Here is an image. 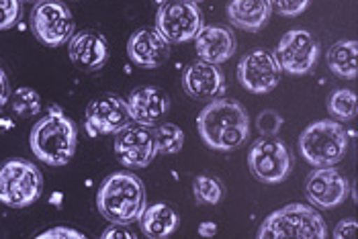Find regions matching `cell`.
<instances>
[{
    "instance_id": "obj_25",
    "label": "cell",
    "mask_w": 358,
    "mask_h": 239,
    "mask_svg": "<svg viewBox=\"0 0 358 239\" xmlns=\"http://www.w3.org/2000/svg\"><path fill=\"white\" fill-rule=\"evenodd\" d=\"M328 113L334 121H352L357 117V94L348 88L334 90L328 99Z\"/></svg>"
},
{
    "instance_id": "obj_31",
    "label": "cell",
    "mask_w": 358,
    "mask_h": 239,
    "mask_svg": "<svg viewBox=\"0 0 358 239\" xmlns=\"http://www.w3.org/2000/svg\"><path fill=\"white\" fill-rule=\"evenodd\" d=\"M39 239H84V236L70 227H54V229L39 233Z\"/></svg>"
},
{
    "instance_id": "obj_19",
    "label": "cell",
    "mask_w": 358,
    "mask_h": 239,
    "mask_svg": "<svg viewBox=\"0 0 358 239\" xmlns=\"http://www.w3.org/2000/svg\"><path fill=\"white\" fill-rule=\"evenodd\" d=\"M127 55L139 68L154 70L168 61L170 43L152 29H138L127 41Z\"/></svg>"
},
{
    "instance_id": "obj_6",
    "label": "cell",
    "mask_w": 358,
    "mask_h": 239,
    "mask_svg": "<svg viewBox=\"0 0 358 239\" xmlns=\"http://www.w3.org/2000/svg\"><path fill=\"white\" fill-rule=\"evenodd\" d=\"M43 192L41 170L29 159H6L0 164V203L10 209L31 207Z\"/></svg>"
},
{
    "instance_id": "obj_23",
    "label": "cell",
    "mask_w": 358,
    "mask_h": 239,
    "mask_svg": "<svg viewBox=\"0 0 358 239\" xmlns=\"http://www.w3.org/2000/svg\"><path fill=\"white\" fill-rule=\"evenodd\" d=\"M154 141H156V152L162 156H172L178 154L185 145V131L174 125V123H160L152 127Z\"/></svg>"
},
{
    "instance_id": "obj_2",
    "label": "cell",
    "mask_w": 358,
    "mask_h": 239,
    "mask_svg": "<svg viewBox=\"0 0 358 239\" xmlns=\"http://www.w3.org/2000/svg\"><path fill=\"white\" fill-rule=\"evenodd\" d=\"M29 145L39 161L48 166H66L76 154L78 127L59 106H50V110L33 125Z\"/></svg>"
},
{
    "instance_id": "obj_24",
    "label": "cell",
    "mask_w": 358,
    "mask_h": 239,
    "mask_svg": "<svg viewBox=\"0 0 358 239\" xmlns=\"http://www.w3.org/2000/svg\"><path fill=\"white\" fill-rule=\"evenodd\" d=\"M8 103H10L13 113L21 119H31L41 113V96L37 90H33L29 86H21L15 92H10Z\"/></svg>"
},
{
    "instance_id": "obj_32",
    "label": "cell",
    "mask_w": 358,
    "mask_h": 239,
    "mask_svg": "<svg viewBox=\"0 0 358 239\" xmlns=\"http://www.w3.org/2000/svg\"><path fill=\"white\" fill-rule=\"evenodd\" d=\"M127 225H117V223H110V227L103 233V239H115V238H123V239H136V233L127 231L125 229Z\"/></svg>"
},
{
    "instance_id": "obj_27",
    "label": "cell",
    "mask_w": 358,
    "mask_h": 239,
    "mask_svg": "<svg viewBox=\"0 0 358 239\" xmlns=\"http://www.w3.org/2000/svg\"><path fill=\"white\" fill-rule=\"evenodd\" d=\"M282 123H285V119H282L276 110L266 108V110H262V113L258 115V119H256V129L260 131L262 137H275L276 133L280 131Z\"/></svg>"
},
{
    "instance_id": "obj_26",
    "label": "cell",
    "mask_w": 358,
    "mask_h": 239,
    "mask_svg": "<svg viewBox=\"0 0 358 239\" xmlns=\"http://www.w3.org/2000/svg\"><path fill=\"white\" fill-rule=\"evenodd\" d=\"M193 194L196 205H217L223 196V186L213 176H196L193 180Z\"/></svg>"
},
{
    "instance_id": "obj_21",
    "label": "cell",
    "mask_w": 358,
    "mask_h": 239,
    "mask_svg": "<svg viewBox=\"0 0 358 239\" xmlns=\"http://www.w3.org/2000/svg\"><path fill=\"white\" fill-rule=\"evenodd\" d=\"M138 221L141 233L150 239L170 238L180 225V219H178L176 211L170 209L164 203H156L152 207H145L139 215Z\"/></svg>"
},
{
    "instance_id": "obj_33",
    "label": "cell",
    "mask_w": 358,
    "mask_h": 239,
    "mask_svg": "<svg viewBox=\"0 0 358 239\" xmlns=\"http://www.w3.org/2000/svg\"><path fill=\"white\" fill-rule=\"evenodd\" d=\"M10 99V86H8V76L4 72V68L0 66V108L8 105Z\"/></svg>"
},
{
    "instance_id": "obj_10",
    "label": "cell",
    "mask_w": 358,
    "mask_h": 239,
    "mask_svg": "<svg viewBox=\"0 0 358 239\" xmlns=\"http://www.w3.org/2000/svg\"><path fill=\"white\" fill-rule=\"evenodd\" d=\"M275 57L282 72L293 74V76H303V74H309L317 64L320 43L309 31L293 29L280 37Z\"/></svg>"
},
{
    "instance_id": "obj_16",
    "label": "cell",
    "mask_w": 358,
    "mask_h": 239,
    "mask_svg": "<svg viewBox=\"0 0 358 239\" xmlns=\"http://www.w3.org/2000/svg\"><path fill=\"white\" fill-rule=\"evenodd\" d=\"M68 55L78 70L99 72L109 59V43L99 31H80L68 41Z\"/></svg>"
},
{
    "instance_id": "obj_35",
    "label": "cell",
    "mask_w": 358,
    "mask_h": 239,
    "mask_svg": "<svg viewBox=\"0 0 358 239\" xmlns=\"http://www.w3.org/2000/svg\"><path fill=\"white\" fill-rule=\"evenodd\" d=\"M52 203H54V205H59V203H62V194H59V192H55L54 196H52Z\"/></svg>"
},
{
    "instance_id": "obj_37",
    "label": "cell",
    "mask_w": 358,
    "mask_h": 239,
    "mask_svg": "<svg viewBox=\"0 0 358 239\" xmlns=\"http://www.w3.org/2000/svg\"><path fill=\"white\" fill-rule=\"evenodd\" d=\"M23 2H39V0H23Z\"/></svg>"
},
{
    "instance_id": "obj_3",
    "label": "cell",
    "mask_w": 358,
    "mask_h": 239,
    "mask_svg": "<svg viewBox=\"0 0 358 239\" xmlns=\"http://www.w3.org/2000/svg\"><path fill=\"white\" fill-rule=\"evenodd\" d=\"M96 209L117 225H131L145 209V186L134 172H115L96 192Z\"/></svg>"
},
{
    "instance_id": "obj_14",
    "label": "cell",
    "mask_w": 358,
    "mask_h": 239,
    "mask_svg": "<svg viewBox=\"0 0 358 239\" xmlns=\"http://www.w3.org/2000/svg\"><path fill=\"white\" fill-rule=\"evenodd\" d=\"M350 194V182L342 172L331 168H317L305 182V196L317 209H336Z\"/></svg>"
},
{
    "instance_id": "obj_29",
    "label": "cell",
    "mask_w": 358,
    "mask_h": 239,
    "mask_svg": "<svg viewBox=\"0 0 358 239\" xmlns=\"http://www.w3.org/2000/svg\"><path fill=\"white\" fill-rule=\"evenodd\" d=\"M309 4H311V0H271L273 10H276L280 17H287V19L303 15L309 8Z\"/></svg>"
},
{
    "instance_id": "obj_17",
    "label": "cell",
    "mask_w": 358,
    "mask_h": 239,
    "mask_svg": "<svg viewBox=\"0 0 358 239\" xmlns=\"http://www.w3.org/2000/svg\"><path fill=\"white\" fill-rule=\"evenodd\" d=\"M127 106L134 123L143 127H156L164 121L170 110V99L158 86H139L131 92Z\"/></svg>"
},
{
    "instance_id": "obj_5",
    "label": "cell",
    "mask_w": 358,
    "mask_h": 239,
    "mask_svg": "<svg viewBox=\"0 0 358 239\" xmlns=\"http://www.w3.org/2000/svg\"><path fill=\"white\" fill-rule=\"evenodd\" d=\"M299 150L313 168H331L340 164L348 152V133L340 121L322 119L307 125L299 137Z\"/></svg>"
},
{
    "instance_id": "obj_1",
    "label": "cell",
    "mask_w": 358,
    "mask_h": 239,
    "mask_svg": "<svg viewBox=\"0 0 358 239\" xmlns=\"http://www.w3.org/2000/svg\"><path fill=\"white\" fill-rule=\"evenodd\" d=\"M196 129L207 147L236 152L250 139V117L242 103L215 99L196 117Z\"/></svg>"
},
{
    "instance_id": "obj_30",
    "label": "cell",
    "mask_w": 358,
    "mask_h": 239,
    "mask_svg": "<svg viewBox=\"0 0 358 239\" xmlns=\"http://www.w3.org/2000/svg\"><path fill=\"white\" fill-rule=\"evenodd\" d=\"M358 223L357 219H344L336 225L334 229V238L336 239H352L357 238Z\"/></svg>"
},
{
    "instance_id": "obj_34",
    "label": "cell",
    "mask_w": 358,
    "mask_h": 239,
    "mask_svg": "<svg viewBox=\"0 0 358 239\" xmlns=\"http://www.w3.org/2000/svg\"><path fill=\"white\" fill-rule=\"evenodd\" d=\"M215 233H217V225L213 221H203L199 225V236L201 238H213Z\"/></svg>"
},
{
    "instance_id": "obj_36",
    "label": "cell",
    "mask_w": 358,
    "mask_h": 239,
    "mask_svg": "<svg viewBox=\"0 0 358 239\" xmlns=\"http://www.w3.org/2000/svg\"><path fill=\"white\" fill-rule=\"evenodd\" d=\"M187 2H194V4H199V2H203V0H187Z\"/></svg>"
},
{
    "instance_id": "obj_9",
    "label": "cell",
    "mask_w": 358,
    "mask_h": 239,
    "mask_svg": "<svg viewBox=\"0 0 358 239\" xmlns=\"http://www.w3.org/2000/svg\"><path fill=\"white\" fill-rule=\"evenodd\" d=\"M252 176L262 184H280L293 168V158L285 141L276 137H262L252 143L248 152Z\"/></svg>"
},
{
    "instance_id": "obj_12",
    "label": "cell",
    "mask_w": 358,
    "mask_h": 239,
    "mask_svg": "<svg viewBox=\"0 0 358 239\" xmlns=\"http://www.w3.org/2000/svg\"><path fill=\"white\" fill-rule=\"evenodd\" d=\"M131 121L127 101L117 96V94H103L90 105L86 106V117H84V131L90 137L99 135H115L123 127H127Z\"/></svg>"
},
{
    "instance_id": "obj_18",
    "label": "cell",
    "mask_w": 358,
    "mask_h": 239,
    "mask_svg": "<svg viewBox=\"0 0 358 239\" xmlns=\"http://www.w3.org/2000/svg\"><path fill=\"white\" fill-rule=\"evenodd\" d=\"M193 41L196 55L203 61H209L215 66L229 61V57H234V53L238 50L236 35L223 25H203Z\"/></svg>"
},
{
    "instance_id": "obj_4",
    "label": "cell",
    "mask_w": 358,
    "mask_h": 239,
    "mask_svg": "<svg viewBox=\"0 0 358 239\" xmlns=\"http://www.w3.org/2000/svg\"><path fill=\"white\" fill-rule=\"evenodd\" d=\"M256 236L258 239H326L328 238V225H326L324 217L311 205L291 203L278 211L271 212L262 221Z\"/></svg>"
},
{
    "instance_id": "obj_22",
    "label": "cell",
    "mask_w": 358,
    "mask_h": 239,
    "mask_svg": "<svg viewBox=\"0 0 358 239\" xmlns=\"http://www.w3.org/2000/svg\"><path fill=\"white\" fill-rule=\"evenodd\" d=\"M357 53L358 45L355 39L336 41L330 50H328V55H326V61H328V68H330L331 74L344 80L357 78Z\"/></svg>"
},
{
    "instance_id": "obj_20",
    "label": "cell",
    "mask_w": 358,
    "mask_h": 239,
    "mask_svg": "<svg viewBox=\"0 0 358 239\" xmlns=\"http://www.w3.org/2000/svg\"><path fill=\"white\" fill-rule=\"evenodd\" d=\"M225 13L227 21L234 27L256 33L268 23L273 6L271 0H229Z\"/></svg>"
},
{
    "instance_id": "obj_13",
    "label": "cell",
    "mask_w": 358,
    "mask_h": 239,
    "mask_svg": "<svg viewBox=\"0 0 358 239\" xmlns=\"http://www.w3.org/2000/svg\"><path fill=\"white\" fill-rule=\"evenodd\" d=\"M115 156L125 168L138 170V168H148L154 158L158 156L156 152V141L152 127L143 125H127L119 133H115Z\"/></svg>"
},
{
    "instance_id": "obj_11",
    "label": "cell",
    "mask_w": 358,
    "mask_h": 239,
    "mask_svg": "<svg viewBox=\"0 0 358 239\" xmlns=\"http://www.w3.org/2000/svg\"><path fill=\"white\" fill-rule=\"evenodd\" d=\"M282 70L275 53L268 50H252L238 64V82L252 94H268L280 82Z\"/></svg>"
},
{
    "instance_id": "obj_7",
    "label": "cell",
    "mask_w": 358,
    "mask_h": 239,
    "mask_svg": "<svg viewBox=\"0 0 358 239\" xmlns=\"http://www.w3.org/2000/svg\"><path fill=\"white\" fill-rule=\"evenodd\" d=\"M203 27V13L199 4L187 0H164L156 13V33L172 43L193 41Z\"/></svg>"
},
{
    "instance_id": "obj_28",
    "label": "cell",
    "mask_w": 358,
    "mask_h": 239,
    "mask_svg": "<svg viewBox=\"0 0 358 239\" xmlns=\"http://www.w3.org/2000/svg\"><path fill=\"white\" fill-rule=\"evenodd\" d=\"M21 2L23 0H0V31H6L19 23Z\"/></svg>"
},
{
    "instance_id": "obj_8",
    "label": "cell",
    "mask_w": 358,
    "mask_h": 239,
    "mask_svg": "<svg viewBox=\"0 0 358 239\" xmlns=\"http://www.w3.org/2000/svg\"><path fill=\"white\" fill-rule=\"evenodd\" d=\"M31 29L48 48L66 45L76 33L72 10L62 0H39L31 13Z\"/></svg>"
},
{
    "instance_id": "obj_15",
    "label": "cell",
    "mask_w": 358,
    "mask_h": 239,
    "mask_svg": "<svg viewBox=\"0 0 358 239\" xmlns=\"http://www.w3.org/2000/svg\"><path fill=\"white\" fill-rule=\"evenodd\" d=\"M182 88L194 101L211 103L225 94V76L220 66L196 59L182 74Z\"/></svg>"
}]
</instances>
